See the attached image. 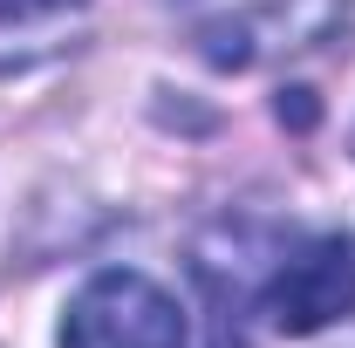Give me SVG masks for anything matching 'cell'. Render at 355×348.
Listing matches in <instances>:
<instances>
[{"instance_id":"cell-2","label":"cell","mask_w":355,"mask_h":348,"mask_svg":"<svg viewBox=\"0 0 355 348\" xmlns=\"http://www.w3.org/2000/svg\"><path fill=\"white\" fill-rule=\"evenodd\" d=\"M349 314H355V239H342V232L294 246L280 273L266 280V321L280 335H314Z\"/></svg>"},{"instance_id":"cell-1","label":"cell","mask_w":355,"mask_h":348,"mask_svg":"<svg viewBox=\"0 0 355 348\" xmlns=\"http://www.w3.org/2000/svg\"><path fill=\"white\" fill-rule=\"evenodd\" d=\"M62 348H184V307L144 273H96L62 314Z\"/></svg>"},{"instance_id":"cell-3","label":"cell","mask_w":355,"mask_h":348,"mask_svg":"<svg viewBox=\"0 0 355 348\" xmlns=\"http://www.w3.org/2000/svg\"><path fill=\"white\" fill-rule=\"evenodd\" d=\"M62 0H0V21H28V14H48Z\"/></svg>"}]
</instances>
